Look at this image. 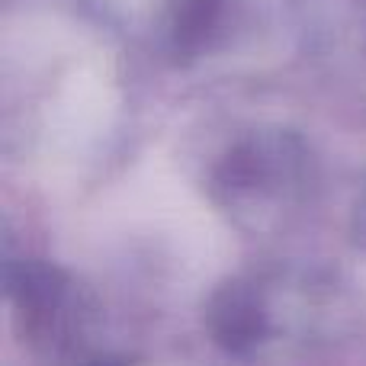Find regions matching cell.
<instances>
[{
	"label": "cell",
	"mask_w": 366,
	"mask_h": 366,
	"mask_svg": "<svg viewBox=\"0 0 366 366\" xmlns=\"http://www.w3.org/2000/svg\"><path fill=\"white\" fill-rule=\"evenodd\" d=\"M167 36L177 51L212 49L222 39L232 0H167Z\"/></svg>",
	"instance_id": "obj_3"
},
{
	"label": "cell",
	"mask_w": 366,
	"mask_h": 366,
	"mask_svg": "<svg viewBox=\"0 0 366 366\" xmlns=\"http://www.w3.org/2000/svg\"><path fill=\"white\" fill-rule=\"evenodd\" d=\"M215 187L228 212L251 225H264L299 199L305 187V152L283 135L254 139L232 152L215 177Z\"/></svg>",
	"instance_id": "obj_2"
},
{
	"label": "cell",
	"mask_w": 366,
	"mask_h": 366,
	"mask_svg": "<svg viewBox=\"0 0 366 366\" xmlns=\"http://www.w3.org/2000/svg\"><path fill=\"white\" fill-rule=\"evenodd\" d=\"M347 315L331 280L302 270H270L232 280L209 302V328L234 357H273L325 344Z\"/></svg>",
	"instance_id": "obj_1"
}]
</instances>
